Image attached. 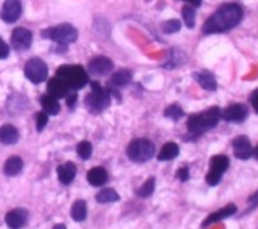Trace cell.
<instances>
[{
	"label": "cell",
	"mask_w": 258,
	"mask_h": 229,
	"mask_svg": "<svg viewBox=\"0 0 258 229\" xmlns=\"http://www.w3.org/2000/svg\"><path fill=\"white\" fill-rule=\"evenodd\" d=\"M155 177H149L138 190H137V196L138 197H143V199H146V197H149V196H152L154 194V192H155Z\"/></svg>",
	"instance_id": "obj_29"
},
{
	"label": "cell",
	"mask_w": 258,
	"mask_h": 229,
	"mask_svg": "<svg viewBox=\"0 0 258 229\" xmlns=\"http://www.w3.org/2000/svg\"><path fill=\"white\" fill-rule=\"evenodd\" d=\"M222 119V111L217 106L208 108L204 112L193 114L187 120V128L191 137H199L204 132L213 129L214 126H217L219 120Z\"/></svg>",
	"instance_id": "obj_2"
},
{
	"label": "cell",
	"mask_w": 258,
	"mask_h": 229,
	"mask_svg": "<svg viewBox=\"0 0 258 229\" xmlns=\"http://www.w3.org/2000/svg\"><path fill=\"white\" fill-rule=\"evenodd\" d=\"M254 157H255V158L258 159V146H257V147L254 149Z\"/></svg>",
	"instance_id": "obj_41"
},
{
	"label": "cell",
	"mask_w": 258,
	"mask_h": 229,
	"mask_svg": "<svg viewBox=\"0 0 258 229\" xmlns=\"http://www.w3.org/2000/svg\"><path fill=\"white\" fill-rule=\"evenodd\" d=\"M56 76L63 82H66L67 87L71 88V90H81V88H84L90 82L88 74L82 66H70V64L61 66L56 70Z\"/></svg>",
	"instance_id": "obj_3"
},
{
	"label": "cell",
	"mask_w": 258,
	"mask_h": 229,
	"mask_svg": "<svg viewBox=\"0 0 258 229\" xmlns=\"http://www.w3.org/2000/svg\"><path fill=\"white\" fill-rule=\"evenodd\" d=\"M9 56V46L0 36V59H6Z\"/></svg>",
	"instance_id": "obj_35"
},
{
	"label": "cell",
	"mask_w": 258,
	"mask_h": 229,
	"mask_svg": "<svg viewBox=\"0 0 258 229\" xmlns=\"http://www.w3.org/2000/svg\"><path fill=\"white\" fill-rule=\"evenodd\" d=\"M47 91L51 96H53L56 99H61V97H66L70 93V88L67 87L66 82L61 81L58 76H55V78H52L47 82Z\"/></svg>",
	"instance_id": "obj_17"
},
{
	"label": "cell",
	"mask_w": 258,
	"mask_h": 229,
	"mask_svg": "<svg viewBox=\"0 0 258 229\" xmlns=\"http://www.w3.org/2000/svg\"><path fill=\"white\" fill-rule=\"evenodd\" d=\"M179 155V146L176 143H166L158 154L159 161H170Z\"/></svg>",
	"instance_id": "obj_25"
},
{
	"label": "cell",
	"mask_w": 258,
	"mask_h": 229,
	"mask_svg": "<svg viewBox=\"0 0 258 229\" xmlns=\"http://www.w3.org/2000/svg\"><path fill=\"white\" fill-rule=\"evenodd\" d=\"M176 176H178V179H179V181H182V182L189 181V177H190V172H189V167H181V169L176 172Z\"/></svg>",
	"instance_id": "obj_36"
},
{
	"label": "cell",
	"mask_w": 258,
	"mask_h": 229,
	"mask_svg": "<svg viewBox=\"0 0 258 229\" xmlns=\"http://www.w3.org/2000/svg\"><path fill=\"white\" fill-rule=\"evenodd\" d=\"M56 172H58L59 182L64 184V185H70L73 182V179L76 177L78 169H76V165L73 162H64L56 169Z\"/></svg>",
	"instance_id": "obj_16"
},
{
	"label": "cell",
	"mask_w": 258,
	"mask_h": 229,
	"mask_svg": "<svg viewBox=\"0 0 258 229\" xmlns=\"http://www.w3.org/2000/svg\"><path fill=\"white\" fill-rule=\"evenodd\" d=\"M232 149H234V155L239 159H249L254 155V149L246 135H239L232 141Z\"/></svg>",
	"instance_id": "obj_12"
},
{
	"label": "cell",
	"mask_w": 258,
	"mask_h": 229,
	"mask_svg": "<svg viewBox=\"0 0 258 229\" xmlns=\"http://www.w3.org/2000/svg\"><path fill=\"white\" fill-rule=\"evenodd\" d=\"M181 29V21L179 20H167L161 24V31L164 34H175Z\"/></svg>",
	"instance_id": "obj_32"
},
{
	"label": "cell",
	"mask_w": 258,
	"mask_h": 229,
	"mask_svg": "<svg viewBox=\"0 0 258 229\" xmlns=\"http://www.w3.org/2000/svg\"><path fill=\"white\" fill-rule=\"evenodd\" d=\"M246 202L249 203V205H251V208H248V210H246V212H244V214H248L249 211H252L254 208H257V207H258V192H255L252 196H249Z\"/></svg>",
	"instance_id": "obj_37"
},
{
	"label": "cell",
	"mask_w": 258,
	"mask_h": 229,
	"mask_svg": "<svg viewBox=\"0 0 258 229\" xmlns=\"http://www.w3.org/2000/svg\"><path fill=\"white\" fill-rule=\"evenodd\" d=\"M41 106H43V109H44V112L47 114V116H56V114L59 112V109H61L56 97H53L51 94H44L41 97Z\"/></svg>",
	"instance_id": "obj_24"
},
{
	"label": "cell",
	"mask_w": 258,
	"mask_h": 229,
	"mask_svg": "<svg viewBox=\"0 0 258 229\" xmlns=\"http://www.w3.org/2000/svg\"><path fill=\"white\" fill-rule=\"evenodd\" d=\"M53 229H67V228H66L64 223H56V225L53 226Z\"/></svg>",
	"instance_id": "obj_40"
},
{
	"label": "cell",
	"mask_w": 258,
	"mask_h": 229,
	"mask_svg": "<svg viewBox=\"0 0 258 229\" xmlns=\"http://www.w3.org/2000/svg\"><path fill=\"white\" fill-rule=\"evenodd\" d=\"M24 74L32 84H41L47 79V66L40 58H32L24 64Z\"/></svg>",
	"instance_id": "obj_8"
},
{
	"label": "cell",
	"mask_w": 258,
	"mask_h": 229,
	"mask_svg": "<svg viewBox=\"0 0 258 229\" xmlns=\"http://www.w3.org/2000/svg\"><path fill=\"white\" fill-rule=\"evenodd\" d=\"M23 165H24V162L20 157H11L6 159V162L3 165V173L6 176H17L18 173H21Z\"/></svg>",
	"instance_id": "obj_21"
},
{
	"label": "cell",
	"mask_w": 258,
	"mask_h": 229,
	"mask_svg": "<svg viewBox=\"0 0 258 229\" xmlns=\"http://www.w3.org/2000/svg\"><path fill=\"white\" fill-rule=\"evenodd\" d=\"M246 117H248V108L240 104L229 105L222 112V119L226 122H232V123H241L246 120Z\"/></svg>",
	"instance_id": "obj_15"
},
{
	"label": "cell",
	"mask_w": 258,
	"mask_h": 229,
	"mask_svg": "<svg viewBox=\"0 0 258 229\" xmlns=\"http://www.w3.org/2000/svg\"><path fill=\"white\" fill-rule=\"evenodd\" d=\"M21 11L20 0H6L0 9V18L5 23H16L21 16Z\"/></svg>",
	"instance_id": "obj_11"
},
{
	"label": "cell",
	"mask_w": 258,
	"mask_h": 229,
	"mask_svg": "<svg viewBox=\"0 0 258 229\" xmlns=\"http://www.w3.org/2000/svg\"><path fill=\"white\" fill-rule=\"evenodd\" d=\"M114 64L113 61L106 58V56H96L90 61L88 64V71L96 74V76H105V74H109L113 70Z\"/></svg>",
	"instance_id": "obj_14"
},
{
	"label": "cell",
	"mask_w": 258,
	"mask_h": 229,
	"mask_svg": "<svg viewBox=\"0 0 258 229\" xmlns=\"http://www.w3.org/2000/svg\"><path fill=\"white\" fill-rule=\"evenodd\" d=\"M91 91L85 97V106L88 108L90 112L99 114L105 111L109 104H111V96H109L108 90L99 84V82H91Z\"/></svg>",
	"instance_id": "obj_5"
},
{
	"label": "cell",
	"mask_w": 258,
	"mask_h": 229,
	"mask_svg": "<svg viewBox=\"0 0 258 229\" xmlns=\"http://www.w3.org/2000/svg\"><path fill=\"white\" fill-rule=\"evenodd\" d=\"M29 219V212L24 208H14L6 212L5 215V222L9 229H21L26 226Z\"/></svg>",
	"instance_id": "obj_10"
},
{
	"label": "cell",
	"mask_w": 258,
	"mask_h": 229,
	"mask_svg": "<svg viewBox=\"0 0 258 229\" xmlns=\"http://www.w3.org/2000/svg\"><path fill=\"white\" fill-rule=\"evenodd\" d=\"M70 215L75 222H84L87 219V203H85V200L82 199L75 200L70 210Z\"/></svg>",
	"instance_id": "obj_22"
},
{
	"label": "cell",
	"mask_w": 258,
	"mask_h": 229,
	"mask_svg": "<svg viewBox=\"0 0 258 229\" xmlns=\"http://www.w3.org/2000/svg\"><path fill=\"white\" fill-rule=\"evenodd\" d=\"M243 18V9L237 3H225L204 24V34H222L234 29Z\"/></svg>",
	"instance_id": "obj_1"
},
{
	"label": "cell",
	"mask_w": 258,
	"mask_h": 229,
	"mask_svg": "<svg viewBox=\"0 0 258 229\" xmlns=\"http://www.w3.org/2000/svg\"><path fill=\"white\" fill-rule=\"evenodd\" d=\"M47 122H49V116L44 111L35 114V126H36V131H38V132H41L46 128Z\"/></svg>",
	"instance_id": "obj_33"
},
{
	"label": "cell",
	"mask_w": 258,
	"mask_h": 229,
	"mask_svg": "<svg viewBox=\"0 0 258 229\" xmlns=\"http://www.w3.org/2000/svg\"><path fill=\"white\" fill-rule=\"evenodd\" d=\"M87 179L93 187H102L108 182V172L102 167H93L87 173Z\"/></svg>",
	"instance_id": "obj_20"
},
{
	"label": "cell",
	"mask_w": 258,
	"mask_h": 229,
	"mask_svg": "<svg viewBox=\"0 0 258 229\" xmlns=\"http://www.w3.org/2000/svg\"><path fill=\"white\" fill-rule=\"evenodd\" d=\"M236 212H237V207L234 205V203H229V205L220 208L219 211H214V212H211L210 215H208V217L202 222V228H208V226L222 222L228 217H232Z\"/></svg>",
	"instance_id": "obj_13"
},
{
	"label": "cell",
	"mask_w": 258,
	"mask_h": 229,
	"mask_svg": "<svg viewBox=\"0 0 258 229\" xmlns=\"http://www.w3.org/2000/svg\"><path fill=\"white\" fill-rule=\"evenodd\" d=\"M249 102H251V105H252L254 111L258 114V88H257L255 91H252V94H251V97H249Z\"/></svg>",
	"instance_id": "obj_38"
},
{
	"label": "cell",
	"mask_w": 258,
	"mask_h": 229,
	"mask_svg": "<svg viewBox=\"0 0 258 229\" xmlns=\"http://www.w3.org/2000/svg\"><path fill=\"white\" fill-rule=\"evenodd\" d=\"M96 200L99 203H111V202L120 200V196L114 188H102L101 192L96 194Z\"/></svg>",
	"instance_id": "obj_27"
},
{
	"label": "cell",
	"mask_w": 258,
	"mask_h": 229,
	"mask_svg": "<svg viewBox=\"0 0 258 229\" xmlns=\"http://www.w3.org/2000/svg\"><path fill=\"white\" fill-rule=\"evenodd\" d=\"M76 152L81 159H90L93 154V146L90 141H81L76 147Z\"/></svg>",
	"instance_id": "obj_31"
},
{
	"label": "cell",
	"mask_w": 258,
	"mask_h": 229,
	"mask_svg": "<svg viewBox=\"0 0 258 229\" xmlns=\"http://www.w3.org/2000/svg\"><path fill=\"white\" fill-rule=\"evenodd\" d=\"M164 116H166L167 119H170V120L178 122L179 119H182V116H184V111H182V108H181L179 105H176V104H172V105H169V106L164 109Z\"/></svg>",
	"instance_id": "obj_30"
},
{
	"label": "cell",
	"mask_w": 258,
	"mask_h": 229,
	"mask_svg": "<svg viewBox=\"0 0 258 229\" xmlns=\"http://www.w3.org/2000/svg\"><path fill=\"white\" fill-rule=\"evenodd\" d=\"M20 140V134L16 126L12 124H3L0 128V143L3 144H16Z\"/></svg>",
	"instance_id": "obj_19"
},
{
	"label": "cell",
	"mask_w": 258,
	"mask_h": 229,
	"mask_svg": "<svg viewBox=\"0 0 258 229\" xmlns=\"http://www.w3.org/2000/svg\"><path fill=\"white\" fill-rule=\"evenodd\" d=\"M41 36L46 38V40L55 41L58 44L69 46L78 40V31L75 26H71L69 23H64V24H58V26H53V28L44 29L41 32Z\"/></svg>",
	"instance_id": "obj_6"
},
{
	"label": "cell",
	"mask_w": 258,
	"mask_h": 229,
	"mask_svg": "<svg viewBox=\"0 0 258 229\" xmlns=\"http://www.w3.org/2000/svg\"><path fill=\"white\" fill-rule=\"evenodd\" d=\"M155 144L147 138H135L129 143L126 149V155L132 162H146L154 158L155 155Z\"/></svg>",
	"instance_id": "obj_4"
},
{
	"label": "cell",
	"mask_w": 258,
	"mask_h": 229,
	"mask_svg": "<svg viewBox=\"0 0 258 229\" xmlns=\"http://www.w3.org/2000/svg\"><path fill=\"white\" fill-rule=\"evenodd\" d=\"M66 102H67V106L69 109H73L76 106V102H78V94L75 91H71L66 96Z\"/></svg>",
	"instance_id": "obj_34"
},
{
	"label": "cell",
	"mask_w": 258,
	"mask_h": 229,
	"mask_svg": "<svg viewBox=\"0 0 258 229\" xmlns=\"http://www.w3.org/2000/svg\"><path fill=\"white\" fill-rule=\"evenodd\" d=\"M132 79V74L131 71L128 70H120V71H116L113 76H111V81H109V87H114V88H123L126 87Z\"/></svg>",
	"instance_id": "obj_23"
},
{
	"label": "cell",
	"mask_w": 258,
	"mask_h": 229,
	"mask_svg": "<svg viewBox=\"0 0 258 229\" xmlns=\"http://www.w3.org/2000/svg\"><path fill=\"white\" fill-rule=\"evenodd\" d=\"M184 2L190 3L191 6H199V5L202 3V0H184Z\"/></svg>",
	"instance_id": "obj_39"
},
{
	"label": "cell",
	"mask_w": 258,
	"mask_h": 229,
	"mask_svg": "<svg viewBox=\"0 0 258 229\" xmlns=\"http://www.w3.org/2000/svg\"><path fill=\"white\" fill-rule=\"evenodd\" d=\"M11 44L17 52H24L32 46V32L26 28H17L11 34Z\"/></svg>",
	"instance_id": "obj_9"
},
{
	"label": "cell",
	"mask_w": 258,
	"mask_h": 229,
	"mask_svg": "<svg viewBox=\"0 0 258 229\" xmlns=\"http://www.w3.org/2000/svg\"><path fill=\"white\" fill-rule=\"evenodd\" d=\"M184 61H186V53H182L181 50L173 49L169 53V58H167V61L163 64V67L164 69H176L178 66L182 64Z\"/></svg>",
	"instance_id": "obj_26"
},
{
	"label": "cell",
	"mask_w": 258,
	"mask_h": 229,
	"mask_svg": "<svg viewBox=\"0 0 258 229\" xmlns=\"http://www.w3.org/2000/svg\"><path fill=\"white\" fill-rule=\"evenodd\" d=\"M182 20L186 23V26L189 29H193L196 24V9L194 6H184L182 8Z\"/></svg>",
	"instance_id": "obj_28"
},
{
	"label": "cell",
	"mask_w": 258,
	"mask_h": 229,
	"mask_svg": "<svg viewBox=\"0 0 258 229\" xmlns=\"http://www.w3.org/2000/svg\"><path fill=\"white\" fill-rule=\"evenodd\" d=\"M229 167V158L226 155H216L210 159V172L206 173L205 181L208 185L216 187L222 181V175Z\"/></svg>",
	"instance_id": "obj_7"
},
{
	"label": "cell",
	"mask_w": 258,
	"mask_h": 229,
	"mask_svg": "<svg viewBox=\"0 0 258 229\" xmlns=\"http://www.w3.org/2000/svg\"><path fill=\"white\" fill-rule=\"evenodd\" d=\"M193 76L204 90H206V91H216L217 90V81H216L213 73L202 70V71H196Z\"/></svg>",
	"instance_id": "obj_18"
}]
</instances>
